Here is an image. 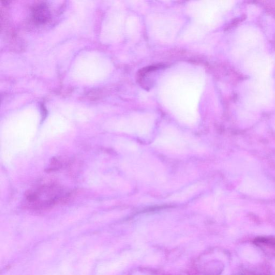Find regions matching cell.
<instances>
[{"label": "cell", "instance_id": "277c9868", "mask_svg": "<svg viewBox=\"0 0 275 275\" xmlns=\"http://www.w3.org/2000/svg\"><path fill=\"white\" fill-rule=\"evenodd\" d=\"M254 243L258 245L266 246L275 249V238L273 237H258Z\"/></svg>", "mask_w": 275, "mask_h": 275}, {"label": "cell", "instance_id": "6da1fadb", "mask_svg": "<svg viewBox=\"0 0 275 275\" xmlns=\"http://www.w3.org/2000/svg\"><path fill=\"white\" fill-rule=\"evenodd\" d=\"M70 196V193H64L57 185L49 183L27 192L26 205L33 210H46L68 200Z\"/></svg>", "mask_w": 275, "mask_h": 275}, {"label": "cell", "instance_id": "7a4b0ae2", "mask_svg": "<svg viewBox=\"0 0 275 275\" xmlns=\"http://www.w3.org/2000/svg\"><path fill=\"white\" fill-rule=\"evenodd\" d=\"M159 140L161 141L162 145H170L172 149H184L185 145H187L185 142L187 140L180 134H164Z\"/></svg>", "mask_w": 275, "mask_h": 275}, {"label": "cell", "instance_id": "3957f363", "mask_svg": "<svg viewBox=\"0 0 275 275\" xmlns=\"http://www.w3.org/2000/svg\"><path fill=\"white\" fill-rule=\"evenodd\" d=\"M33 18L38 24L47 23L50 17L48 7L45 4H40L33 9Z\"/></svg>", "mask_w": 275, "mask_h": 275}]
</instances>
